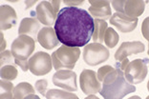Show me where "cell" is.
<instances>
[{
  "label": "cell",
  "mask_w": 149,
  "mask_h": 99,
  "mask_svg": "<svg viewBox=\"0 0 149 99\" xmlns=\"http://www.w3.org/2000/svg\"><path fill=\"white\" fill-rule=\"evenodd\" d=\"M92 15L79 7H64L57 15L55 30L59 42L68 47H85L94 33Z\"/></svg>",
  "instance_id": "1"
},
{
  "label": "cell",
  "mask_w": 149,
  "mask_h": 99,
  "mask_svg": "<svg viewBox=\"0 0 149 99\" xmlns=\"http://www.w3.org/2000/svg\"><path fill=\"white\" fill-rule=\"evenodd\" d=\"M134 91L136 87L126 80L124 71L116 67L104 77L100 93L104 99H123Z\"/></svg>",
  "instance_id": "2"
},
{
  "label": "cell",
  "mask_w": 149,
  "mask_h": 99,
  "mask_svg": "<svg viewBox=\"0 0 149 99\" xmlns=\"http://www.w3.org/2000/svg\"><path fill=\"white\" fill-rule=\"evenodd\" d=\"M79 48L68 47L65 45L60 46L51 55L54 69L56 71H59V69H74L77 61L79 58Z\"/></svg>",
  "instance_id": "3"
},
{
  "label": "cell",
  "mask_w": 149,
  "mask_h": 99,
  "mask_svg": "<svg viewBox=\"0 0 149 99\" xmlns=\"http://www.w3.org/2000/svg\"><path fill=\"white\" fill-rule=\"evenodd\" d=\"M61 2L59 0L55 1H42L36 8V19L43 25L51 27L55 25L56 21L58 10Z\"/></svg>",
  "instance_id": "4"
},
{
  "label": "cell",
  "mask_w": 149,
  "mask_h": 99,
  "mask_svg": "<svg viewBox=\"0 0 149 99\" xmlns=\"http://www.w3.org/2000/svg\"><path fill=\"white\" fill-rule=\"evenodd\" d=\"M83 60L89 66H97L105 62L110 56L109 50L100 43H90L83 49Z\"/></svg>",
  "instance_id": "5"
},
{
  "label": "cell",
  "mask_w": 149,
  "mask_h": 99,
  "mask_svg": "<svg viewBox=\"0 0 149 99\" xmlns=\"http://www.w3.org/2000/svg\"><path fill=\"white\" fill-rule=\"evenodd\" d=\"M36 49V40L28 35H18L13 40L11 52L15 59L26 61L32 55Z\"/></svg>",
  "instance_id": "6"
},
{
  "label": "cell",
  "mask_w": 149,
  "mask_h": 99,
  "mask_svg": "<svg viewBox=\"0 0 149 99\" xmlns=\"http://www.w3.org/2000/svg\"><path fill=\"white\" fill-rule=\"evenodd\" d=\"M149 60L147 58L135 59L131 61L124 71V76L130 84H139L144 81L147 75L148 68L147 64Z\"/></svg>",
  "instance_id": "7"
},
{
  "label": "cell",
  "mask_w": 149,
  "mask_h": 99,
  "mask_svg": "<svg viewBox=\"0 0 149 99\" xmlns=\"http://www.w3.org/2000/svg\"><path fill=\"white\" fill-rule=\"evenodd\" d=\"M111 4L116 12L123 13L130 18H138L145 9V2L141 0H116Z\"/></svg>",
  "instance_id": "8"
},
{
  "label": "cell",
  "mask_w": 149,
  "mask_h": 99,
  "mask_svg": "<svg viewBox=\"0 0 149 99\" xmlns=\"http://www.w3.org/2000/svg\"><path fill=\"white\" fill-rule=\"evenodd\" d=\"M29 70L36 76L45 75L53 70L52 56L45 52H37L29 59Z\"/></svg>",
  "instance_id": "9"
},
{
  "label": "cell",
  "mask_w": 149,
  "mask_h": 99,
  "mask_svg": "<svg viewBox=\"0 0 149 99\" xmlns=\"http://www.w3.org/2000/svg\"><path fill=\"white\" fill-rule=\"evenodd\" d=\"M53 83L56 87H59L70 93L77 90V73L71 70L56 71L53 75Z\"/></svg>",
  "instance_id": "10"
},
{
  "label": "cell",
  "mask_w": 149,
  "mask_h": 99,
  "mask_svg": "<svg viewBox=\"0 0 149 99\" xmlns=\"http://www.w3.org/2000/svg\"><path fill=\"white\" fill-rule=\"evenodd\" d=\"M80 89L86 95L96 94L101 90L100 81L97 79V74L92 70H83L79 76Z\"/></svg>",
  "instance_id": "11"
},
{
  "label": "cell",
  "mask_w": 149,
  "mask_h": 99,
  "mask_svg": "<svg viewBox=\"0 0 149 99\" xmlns=\"http://www.w3.org/2000/svg\"><path fill=\"white\" fill-rule=\"evenodd\" d=\"M145 46L141 41H133V42H123L118 47L117 52L115 53V59L118 62L127 58L132 54H138L143 53Z\"/></svg>",
  "instance_id": "12"
},
{
  "label": "cell",
  "mask_w": 149,
  "mask_h": 99,
  "mask_svg": "<svg viewBox=\"0 0 149 99\" xmlns=\"http://www.w3.org/2000/svg\"><path fill=\"white\" fill-rule=\"evenodd\" d=\"M89 3L91 6L89 10H88V12L96 19H100L105 21V20L111 18L112 10L110 1H107V0H103V1H100V0L92 1V0H89Z\"/></svg>",
  "instance_id": "13"
},
{
  "label": "cell",
  "mask_w": 149,
  "mask_h": 99,
  "mask_svg": "<svg viewBox=\"0 0 149 99\" xmlns=\"http://www.w3.org/2000/svg\"><path fill=\"white\" fill-rule=\"evenodd\" d=\"M138 18H130L120 12H115L110 18L111 25L115 26L121 33H131L137 28Z\"/></svg>",
  "instance_id": "14"
},
{
  "label": "cell",
  "mask_w": 149,
  "mask_h": 99,
  "mask_svg": "<svg viewBox=\"0 0 149 99\" xmlns=\"http://www.w3.org/2000/svg\"><path fill=\"white\" fill-rule=\"evenodd\" d=\"M37 41L46 50H53L59 45V40L56 36V30L51 27H44L39 30Z\"/></svg>",
  "instance_id": "15"
},
{
  "label": "cell",
  "mask_w": 149,
  "mask_h": 99,
  "mask_svg": "<svg viewBox=\"0 0 149 99\" xmlns=\"http://www.w3.org/2000/svg\"><path fill=\"white\" fill-rule=\"evenodd\" d=\"M40 29V22L36 18L33 17H26L23 18L20 22L18 35H28L33 39L37 40Z\"/></svg>",
  "instance_id": "16"
},
{
  "label": "cell",
  "mask_w": 149,
  "mask_h": 99,
  "mask_svg": "<svg viewBox=\"0 0 149 99\" xmlns=\"http://www.w3.org/2000/svg\"><path fill=\"white\" fill-rule=\"evenodd\" d=\"M17 23V15L15 9L9 5L0 7V28L2 30H9L15 27Z\"/></svg>",
  "instance_id": "17"
},
{
  "label": "cell",
  "mask_w": 149,
  "mask_h": 99,
  "mask_svg": "<svg viewBox=\"0 0 149 99\" xmlns=\"http://www.w3.org/2000/svg\"><path fill=\"white\" fill-rule=\"evenodd\" d=\"M95 28L92 39L94 43H102L104 41V35H105L106 30L108 29V25L106 21L100 19H95Z\"/></svg>",
  "instance_id": "18"
},
{
  "label": "cell",
  "mask_w": 149,
  "mask_h": 99,
  "mask_svg": "<svg viewBox=\"0 0 149 99\" xmlns=\"http://www.w3.org/2000/svg\"><path fill=\"white\" fill-rule=\"evenodd\" d=\"M13 94L16 99H24L30 94H35V89L28 82H21L15 87Z\"/></svg>",
  "instance_id": "19"
},
{
  "label": "cell",
  "mask_w": 149,
  "mask_h": 99,
  "mask_svg": "<svg viewBox=\"0 0 149 99\" xmlns=\"http://www.w3.org/2000/svg\"><path fill=\"white\" fill-rule=\"evenodd\" d=\"M47 99H79V97L73 93L57 89H50L46 93Z\"/></svg>",
  "instance_id": "20"
},
{
  "label": "cell",
  "mask_w": 149,
  "mask_h": 99,
  "mask_svg": "<svg viewBox=\"0 0 149 99\" xmlns=\"http://www.w3.org/2000/svg\"><path fill=\"white\" fill-rule=\"evenodd\" d=\"M13 84L11 81L3 80L0 81V99H16L13 94Z\"/></svg>",
  "instance_id": "21"
},
{
  "label": "cell",
  "mask_w": 149,
  "mask_h": 99,
  "mask_svg": "<svg viewBox=\"0 0 149 99\" xmlns=\"http://www.w3.org/2000/svg\"><path fill=\"white\" fill-rule=\"evenodd\" d=\"M17 69L13 65H6V66L1 67L0 71V76L3 80L13 81L16 79L17 77Z\"/></svg>",
  "instance_id": "22"
},
{
  "label": "cell",
  "mask_w": 149,
  "mask_h": 99,
  "mask_svg": "<svg viewBox=\"0 0 149 99\" xmlns=\"http://www.w3.org/2000/svg\"><path fill=\"white\" fill-rule=\"evenodd\" d=\"M118 40H120L118 33L113 28H108L104 35V43L106 44V46L110 49H113L117 46Z\"/></svg>",
  "instance_id": "23"
},
{
  "label": "cell",
  "mask_w": 149,
  "mask_h": 99,
  "mask_svg": "<svg viewBox=\"0 0 149 99\" xmlns=\"http://www.w3.org/2000/svg\"><path fill=\"white\" fill-rule=\"evenodd\" d=\"M15 63V57H13L11 51H4L0 54V65L1 67L6 65H13ZM15 66V65H13Z\"/></svg>",
  "instance_id": "24"
},
{
  "label": "cell",
  "mask_w": 149,
  "mask_h": 99,
  "mask_svg": "<svg viewBox=\"0 0 149 99\" xmlns=\"http://www.w3.org/2000/svg\"><path fill=\"white\" fill-rule=\"evenodd\" d=\"M35 88L36 91H38L40 94H42V96H46V91H47V88H48V81L46 79H40V80H37L36 82V85H35Z\"/></svg>",
  "instance_id": "25"
},
{
  "label": "cell",
  "mask_w": 149,
  "mask_h": 99,
  "mask_svg": "<svg viewBox=\"0 0 149 99\" xmlns=\"http://www.w3.org/2000/svg\"><path fill=\"white\" fill-rule=\"evenodd\" d=\"M115 69V68L109 66V65H106V66H103L99 69V71H97V79H99L100 82H102L104 77H105L106 75L109 73H111L112 71H113Z\"/></svg>",
  "instance_id": "26"
},
{
  "label": "cell",
  "mask_w": 149,
  "mask_h": 99,
  "mask_svg": "<svg viewBox=\"0 0 149 99\" xmlns=\"http://www.w3.org/2000/svg\"><path fill=\"white\" fill-rule=\"evenodd\" d=\"M141 33L144 38L149 42V16L145 18L141 24Z\"/></svg>",
  "instance_id": "27"
},
{
  "label": "cell",
  "mask_w": 149,
  "mask_h": 99,
  "mask_svg": "<svg viewBox=\"0 0 149 99\" xmlns=\"http://www.w3.org/2000/svg\"><path fill=\"white\" fill-rule=\"evenodd\" d=\"M15 65H17L23 71H29V60L23 61V60H18V59H15Z\"/></svg>",
  "instance_id": "28"
},
{
  "label": "cell",
  "mask_w": 149,
  "mask_h": 99,
  "mask_svg": "<svg viewBox=\"0 0 149 99\" xmlns=\"http://www.w3.org/2000/svg\"><path fill=\"white\" fill-rule=\"evenodd\" d=\"M128 64H129V60H128V58H125L123 61H120V62H118L117 64V67L120 68L123 71H124L125 69H126V67L128 66Z\"/></svg>",
  "instance_id": "29"
},
{
  "label": "cell",
  "mask_w": 149,
  "mask_h": 99,
  "mask_svg": "<svg viewBox=\"0 0 149 99\" xmlns=\"http://www.w3.org/2000/svg\"><path fill=\"white\" fill-rule=\"evenodd\" d=\"M63 3L66 7H77L79 5L83 4L84 1H64Z\"/></svg>",
  "instance_id": "30"
},
{
  "label": "cell",
  "mask_w": 149,
  "mask_h": 99,
  "mask_svg": "<svg viewBox=\"0 0 149 99\" xmlns=\"http://www.w3.org/2000/svg\"><path fill=\"white\" fill-rule=\"evenodd\" d=\"M6 49V41L4 39V36H3V33H1V53L4 52Z\"/></svg>",
  "instance_id": "31"
},
{
  "label": "cell",
  "mask_w": 149,
  "mask_h": 99,
  "mask_svg": "<svg viewBox=\"0 0 149 99\" xmlns=\"http://www.w3.org/2000/svg\"><path fill=\"white\" fill-rule=\"evenodd\" d=\"M24 99H41L39 96H37L36 94H30L27 97H25Z\"/></svg>",
  "instance_id": "32"
},
{
  "label": "cell",
  "mask_w": 149,
  "mask_h": 99,
  "mask_svg": "<svg viewBox=\"0 0 149 99\" xmlns=\"http://www.w3.org/2000/svg\"><path fill=\"white\" fill-rule=\"evenodd\" d=\"M35 3H36V0L35 1H32V2H29V1H25V4L27 5V8H29V7H31L32 5H33Z\"/></svg>",
  "instance_id": "33"
},
{
  "label": "cell",
  "mask_w": 149,
  "mask_h": 99,
  "mask_svg": "<svg viewBox=\"0 0 149 99\" xmlns=\"http://www.w3.org/2000/svg\"><path fill=\"white\" fill-rule=\"evenodd\" d=\"M84 99H100L97 96H96V95H94V94H91V95H88L87 97H85Z\"/></svg>",
  "instance_id": "34"
},
{
  "label": "cell",
  "mask_w": 149,
  "mask_h": 99,
  "mask_svg": "<svg viewBox=\"0 0 149 99\" xmlns=\"http://www.w3.org/2000/svg\"><path fill=\"white\" fill-rule=\"evenodd\" d=\"M128 99H141L140 96H138V95H134V96H131V97H129Z\"/></svg>",
  "instance_id": "35"
},
{
  "label": "cell",
  "mask_w": 149,
  "mask_h": 99,
  "mask_svg": "<svg viewBox=\"0 0 149 99\" xmlns=\"http://www.w3.org/2000/svg\"><path fill=\"white\" fill-rule=\"evenodd\" d=\"M147 90L149 91V81H148V83H147Z\"/></svg>",
  "instance_id": "36"
},
{
  "label": "cell",
  "mask_w": 149,
  "mask_h": 99,
  "mask_svg": "<svg viewBox=\"0 0 149 99\" xmlns=\"http://www.w3.org/2000/svg\"><path fill=\"white\" fill-rule=\"evenodd\" d=\"M148 54H149V45H148Z\"/></svg>",
  "instance_id": "37"
},
{
  "label": "cell",
  "mask_w": 149,
  "mask_h": 99,
  "mask_svg": "<svg viewBox=\"0 0 149 99\" xmlns=\"http://www.w3.org/2000/svg\"><path fill=\"white\" fill-rule=\"evenodd\" d=\"M145 99H149V95H148V96H147L146 98H145Z\"/></svg>",
  "instance_id": "38"
}]
</instances>
